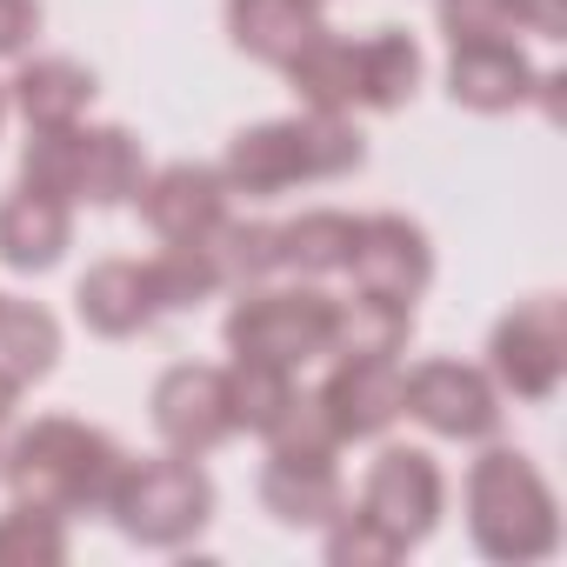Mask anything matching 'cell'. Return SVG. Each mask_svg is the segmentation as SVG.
I'll return each instance as SVG.
<instances>
[{
  "mask_svg": "<svg viewBox=\"0 0 567 567\" xmlns=\"http://www.w3.org/2000/svg\"><path fill=\"white\" fill-rule=\"evenodd\" d=\"M121 467H127V454H121L101 427L68 421V414H48V421L21 427L14 447L0 454V481L14 487V501L48 507V514H61V520H68V514H87V507L107 514Z\"/></svg>",
  "mask_w": 567,
  "mask_h": 567,
  "instance_id": "obj_1",
  "label": "cell"
},
{
  "mask_svg": "<svg viewBox=\"0 0 567 567\" xmlns=\"http://www.w3.org/2000/svg\"><path fill=\"white\" fill-rule=\"evenodd\" d=\"M368 161V141L348 114H288V121H260L240 127L227 141L220 181L234 194H280V187H301V181H334L354 174Z\"/></svg>",
  "mask_w": 567,
  "mask_h": 567,
  "instance_id": "obj_2",
  "label": "cell"
},
{
  "mask_svg": "<svg viewBox=\"0 0 567 567\" xmlns=\"http://www.w3.org/2000/svg\"><path fill=\"white\" fill-rule=\"evenodd\" d=\"M467 534L487 560H547L560 547V514L540 467L514 447H487L467 467Z\"/></svg>",
  "mask_w": 567,
  "mask_h": 567,
  "instance_id": "obj_3",
  "label": "cell"
},
{
  "mask_svg": "<svg viewBox=\"0 0 567 567\" xmlns=\"http://www.w3.org/2000/svg\"><path fill=\"white\" fill-rule=\"evenodd\" d=\"M147 181L141 141L127 127H34L28 154H21V187L61 194V200H94V207H121L134 200Z\"/></svg>",
  "mask_w": 567,
  "mask_h": 567,
  "instance_id": "obj_4",
  "label": "cell"
},
{
  "mask_svg": "<svg viewBox=\"0 0 567 567\" xmlns=\"http://www.w3.org/2000/svg\"><path fill=\"white\" fill-rule=\"evenodd\" d=\"M341 441L334 427L321 421L315 394L295 401V414L267 434V467H260V507L280 520V527H328L348 494H341V467H334Z\"/></svg>",
  "mask_w": 567,
  "mask_h": 567,
  "instance_id": "obj_5",
  "label": "cell"
},
{
  "mask_svg": "<svg viewBox=\"0 0 567 567\" xmlns=\"http://www.w3.org/2000/svg\"><path fill=\"white\" fill-rule=\"evenodd\" d=\"M114 527L141 547H181L207 527L214 514V481L194 467V454H154V461H127L107 501Z\"/></svg>",
  "mask_w": 567,
  "mask_h": 567,
  "instance_id": "obj_6",
  "label": "cell"
},
{
  "mask_svg": "<svg viewBox=\"0 0 567 567\" xmlns=\"http://www.w3.org/2000/svg\"><path fill=\"white\" fill-rule=\"evenodd\" d=\"M334 328H341V301L321 288H240L227 315V348L301 368V361L334 354Z\"/></svg>",
  "mask_w": 567,
  "mask_h": 567,
  "instance_id": "obj_7",
  "label": "cell"
},
{
  "mask_svg": "<svg viewBox=\"0 0 567 567\" xmlns=\"http://www.w3.org/2000/svg\"><path fill=\"white\" fill-rule=\"evenodd\" d=\"M487 361H494V381L520 401H547L567 374V301L560 295H534L520 301L494 341H487Z\"/></svg>",
  "mask_w": 567,
  "mask_h": 567,
  "instance_id": "obj_8",
  "label": "cell"
},
{
  "mask_svg": "<svg viewBox=\"0 0 567 567\" xmlns=\"http://www.w3.org/2000/svg\"><path fill=\"white\" fill-rule=\"evenodd\" d=\"M401 414H414L441 441H494V427H501V388L481 368L421 361L414 374H401Z\"/></svg>",
  "mask_w": 567,
  "mask_h": 567,
  "instance_id": "obj_9",
  "label": "cell"
},
{
  "mask_svg": "<svg viewBox=\"0 0 567 567\" xmlns=\"http://www.w3.org/2000/svg\"><path fill=\"white\" fill-rule=\"evenodd\" d=\"M361 514L388 540H401V547L427 540L434 520H441V467H434V454H421V447H381L374 467H368V487H361Z\"/></svg>",
  "mask_w": 567,
  "mask_h": 567,
  "instance_id": "obj_10",
  "label": "cell"
},
{
  "mask_svg": "<svg viewBox=\"0 0 567 567\" xmlns=\"http://www.w3.org/2000/svg\"><path fill=\"white\" fill-rule=\"evenodd\" d=\"M348 274L361 295H381V301H421V288L434 280V247L427 234L408 220V214H368L361 234H354V254H348Z\"/></svg>",
  "mask_w": 567,
  "mask_h": 567,
  "instance_id": "obj_11",
  "label": "cell"
},
{
  "mask_svg": "<svg viewBox=\"0 0 567 567\" xmlns=\"http://www.w3.org/2000/svg\"><path fill=\"white\" fill-rule=\"evenodd\" d=\"M321 421L334 427V441H374L401 421V368L394 354H341L334 374L315 394Z\"/></svg>",
  "mask_w": 567,
  "mask_h": 567,
  "instance_id": "obj_12",
  "label": "cell"
},
{
  "mask_svg": "<svg viewBox=\"0 0 567 567\" xmlns=\"http://www.w3.org/2000/svg\"><path fill=\"white\" fill-rule=\"evenodd\" d=\"M154 427L174 454H214L227 434H234V414H227V374L220 368H200V361H181L154 381Z\"/></svg>",
  "mask_w": 567,
  "mask_h": 567,
  "instance_id": "obj_13",
  "label": "cell"
},
{
  "mask_svg": "<svg viewBox=\"0 0 567 567\" xmlns=\"http://www.w3.org/2000/svg\"><path fill=\"white\" fill-rule=\"evenodd\" d=\"M227 181H220V167H200V161H174V167H161V174H147L141 181V214H147V227L167 240V247H194V240H207L220 220H227Z\"/></svg>",
  "mask_w": 567,
  "mask_h": 567,
  "instance_id": "obj_14",
  "label": "cell"
},
{
  "mask_svg": "<svg viewBox=\"0 0 567 567\" xmlns=\"http://www.w3.org/2000/svg\"><path fill=\"white\" fill-rule=\"evenodd\" d=\"M74 308L107 341H127V334L161 321V295L147 280V260H101V267H87L81 288H74Z\"/></svg>",
  "mask_w": 567,
  "mask_h": 567,
  "instance_id": "obj_15",
  "label": "cell"
},
{
  "mask_svg": "<svg viewBox=\"0 0 567 567\" xmlns=\"http://www.w3.org/2000/svg\"><path fill=\"white\" fill-rule=\"evenodd\" d=\"M534 68L514 41H454V61H447V94L474 114H507L534 94Z\"/></svg>",
  "mask_w": 567,
  "mask_h": 567,
  "instance_id": "obj_16",
  "label": "cell"
},
{
  "mask_svg": "<svg viewBox=\"0 0 567 567\" xmlns=\"http://www.w3.org/2000/svg\"><path fill=\"white\" fill-rule=\"evenodd\" d=\"M227 34L240 54L288 68L315 34H328V21H321V0H227Z\"/></svg>",
  "mask_w": 567,
  "mask_h": 567,
  "instance_id": "obj_17",
  "label": "cell"
},
{
  "mask_svg": "<svg viewBox=\"0 0 567 567\" xmlns=\"http://www.w3.org/2000/svg\"><path fill=\"white\" fill-rule=\"evenodd\" d=\"M68 234H74V207L61 194H41V187H14L0 200V260L21 267V274H41L68 254Z\"/></svg>",
  "mask_w": 567,
  "mask_h": 567,
  "instance_id": "obj_18",
  "label": "cell"
},
{
  "mask_svg": "<svg viewBox=\"0 0 567 567\" xmlns=\"http://www.w3.org/2000/svg\"><path fill=\"white\" fill-rule=\"evenodd\" d=\"M8 101L28 114V127H68L87 114L94 101V74L68 54H48V61H28L14 81H8Z\"/></svg>",
  "mask_w": 567,
  "mask_h": 567,
  "instance_id": "obj_19",
  "label": "cell"
},
{
  "mask_svg": "<svg viewBox=\"0 0 567 567\" xmlns=\"http://www.w3.org/2000/svg\"><path fill=\"white\" fill-rule=\"evenodd\" d=\"M421 87V48L401 34V28H381L368 41H354V101L374 107V114H394L408 107Z\"/></svg>",
  "mask_w": 567,
  "mask_h": 567,
  "instance_id": "obj_20",
  "label": "cell"
},
{
  "mask_svg": "<svg viewBox=\"0 0 567 567\" xmlns=\"http://www.w3.org/2000/svg\"><path fill=\"white\" fill-rule=\"evenodd\" d=\"M220 374H227V414H234V427H247V434H260V441L288 421L295 401H301L295 368H280V361L234 354V368H220Z\"/></svg>",
  "mask_w": 567,
  "mask_h": 567,
  "instance_id": "obj_21",
  "label": "cell"
},
{
  "mask_svg": "<svg viewBox=\"0 0 567 567\" xmlns=\"http://www.w3.org/2000/svg\"><path fill=\"white\" fill-rule=\"evenodd\" d=\"M200 254H207V267H214V280L220 288H260L267 274H280V227H267V220H220L207 240H194Z\"/></svg>",
  "mask_w": 567,
  "mask_h": 567,
  "instance_id": "obj_22",
  "label": "cell"
},
{
  "mask_svg": "<svg viewBox=\"0 0 567 567\" xmlns=\"http://www.w3.org/2000/svg\"><path fill=\"white\" fill-rule=\"evenodd\" d=\"M288 81H295L301 107H315V114H348V107H361V101H354V41H341V34H315V41L288 61Z\"/></svg>",
  "mask_w": 567,
  "mask_h": 567,
  "instance_id": "obj_23",
  "label": "cell"
},
{
  "mask_svg": "<svg viewBox=\"0 0 567 567\" xmlns=\"http://www.w3.org/2000/svg\"><path fill=\"white\" fill-rule=\"evenodd\" d=\"M354 234H361L354 214L315 207V214H301V220L280 227V267H295V274H341L348 254H354Z\"/></svg>",
  "mask_w": 567,
  "mask_h": 567,
  "instance_id": "obj_24",
  "label": "cell"
},
{
  "mask_svg": "<svg viewBox=\"0 0 567 567\" xmlns=\"http://www.w3.org/2000/svg\"><path fill=\"white\" fill-rule=\"evenodd\" d=\"M54 354H61V321L48 308H34V301L0 295V368L28 388V381H41L54 368Z\"/></svg>",
  "mask_w": 567,
  "mask_h": 567,
  "instance_id": "obj_25",
  "label": "cell"
},
{
  "mask_svg": "<svg viewBox=\"0 0 567 567\" xmlns=\"http://www.w3.org/2000/svg\"><path fill=\"white\" fill-rule=\"evenodd\" d=\"M408 334H414V308H408V301L354 295V301H341L334 354H401V341H408Z\"/></svg>",
  "mask_w": 567,
  "mask_h": 567,
  "instance_id": "obj_26",
  "label": "cell"
},
{
  "mask_svg": "<svg viewBox=\"0 0 567 567\" xmlns=\"http://www.w3.org/2000/svg\"><path fill=\"white\" fill-rule=\"evenodd\" d=\"M68 560V527L48 507L14 501L0 514V567H61Z\"/></svg>",
  "mask_w": 567,
  "mask_h": 567,
  "instance_id": "obj_27",
  "label": "cell"
},
{
  "mask_svg": "<svg viewBox=\"0 0 567 567\" xmlns=\"http://www.w3.org/2000/svg\"><path fill=\"white\" fill-rule=\"evenodd\" d=\"M147 280H154V295H161V315L200 308L207 295H220V280H214V267H207L200 247H161V254L147 260Z\"/></svg>",
  "mask_w": 567,
  "mask_h": 567,
  "instance_id": "obj_28",
  "label": "cell"
},
{
  "mask_svg": "<svg viewBox=\"0 0 567 567\" xmlns=\"http://www.w3.org/2000/svg\"><path fill=\"white\" fill-rule=\"evenodd\" d=\"M408 547L401 540H388L361 507H341L334 520H328V560L334 567H388V560H401Z\"/></svg>",
  "mask_w": 567,
  "mask_h": 567,
  "instance_id": "obj_29",
  "label": "cell"
},
{
  "mask_svg": "<svg viewBox=\"0 0 567 567\" xmlns=\"http://www.w3.org/2000/svg\"><path fill=\"white\" fill-rule=\"evenodd\" d=\"M520 28V0H441L447 41H507Z\"/></svg>",
  "mask_w": 567,
  "mask_h": 567,
  "instance_id": "obj_30",
  "label": "cell"
},
{
  "mask_svg": "<svg viewBox=\"0 0 567 567\" xmlns=\"http://www.w3.org/2000/svg\"><path fill=\"white\" fill-rule=\"evenodd\" d=\"M34 34H41V8H34V0H0V61L21 54Z\"/></svg>",
  "mask_w": 567,
  "mask_h": 567,
  "instance_id": "obj_31",
  "label": "cell"
},
{
  "mask_svg": "<svg viewBox=\"0 0 567 567\" xmlns=\"http://www.w3.org/2000/svg\"><path fill=\"white\" fill-rule=\"evenodd\" d=\"M520 28L540 34V41H560L567 34V0H520Z\"/></svg>",
  "mask_w": 567,
  "mask_h": 567,
  "instance_id": "obj_32",
  "label": "cell"
},
{
  "mask_svg": "<svg viewBox=\"0 0 567 567\" xmlns=\"http://www.w3.org/2000/svg\"><path fill=\"white\" fill-rule=\"evenodd\" d=\"M14 401H21V381H14L8 368H0V427H8V421H14Z\"/></svg>",
  "mask_w": 567,
  "mask_h": 567,
  "instance_id": "obj_33",
  "label": "cell"
},
{
  "mask_svg": "<svg viewBox=\"0 0 567 567\" xmlns=\"http://www.w3.org/2000/svg\"><path fill=\"white\" fill-rule=\"evenodd\" d=\"M0 121H8V87H0Z\"/></svg>",
  "mask_w": 567,
  "mask_h": 567,
  "instance_id": "obj_34",
  "label": "cell"
}]
</instances>
